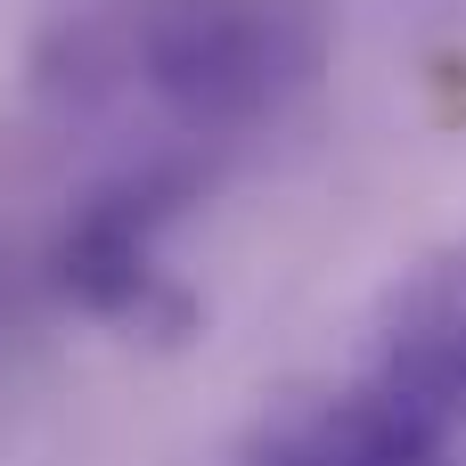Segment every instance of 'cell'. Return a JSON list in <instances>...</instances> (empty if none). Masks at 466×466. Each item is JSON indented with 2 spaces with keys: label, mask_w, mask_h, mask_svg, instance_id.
I'll return each instance as SVG.
<instances>
[{
  "label": "cell",
  "mask_w": 466,
  "mask_h": 466,
  "mask_svg": "<svg viewBox=\"0 0 466 466\" xmlns=\"http://www.w3.org/2000/svg\"><path fill=\"white\" fill-rule=\"evenodd\" d=\"M131 74L188 131H246L311 74V25L287 0H139Z\"/></svg>",
  "instance_id": "6da1fadb"
},
{
  "label": "cell",
  "mask_w": 466,
  "mask_h": 466,
  "mask_svg": "<svg viewBox=\"0 0 466 466\" xmlns=\"http://www.w3.org/2000/svg\"><path fill=\"white\" fill-rule=\"evenodd\" d=\"M172 197H180L172 180H123V188L90 197L74 213V229L57 238V295L82 303L90 319L180 336L188 328V295L156 262V238L172 221Z\"/></svg>",
  "instance_id": "7a4b0ae2"
},
{
  "label": "cell",
  "mask_w": 466,
  "mask_h": 466,
  "mask_svg": "<svg viewBox=\"0 0 466 466\" xmlns=\"http://www.w3.org/2000/svg\"><path fill=\"white\" fill-rule=\"evenodd\" d=\"M442 442L451 426L418 393H401L393 377H360L279 401L246 434V466H434Z\"/></svg>",
  "instance_id": "3957f363"
},
{
  "label": "cell",
  "mask_w": 466,
  "mask_h": 466,
  "mask_svg": "<svg viewBox=\"0 0 466 466\" xmlns=\"http://www.w3.org/2000/svg\"><path fill=\"white\" fill-rule=\"evenodd\" d=\"M377 377H393L401 393H418L442 426L466 418V246L426 262L393 311H385V344H377Z\"/></svg>",
  "instance_id": "277c9868"
}]
</instances>
